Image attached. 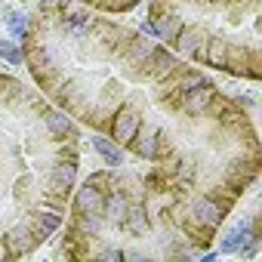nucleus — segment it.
Instances as JSON below:
<instances>
[{
	"label": "nucleus",
	"mask_w": 262,
	"mask_h": 262,
	"mask_svg": "<svg viewBox=\"0 0 262 262\" xmlns=\"http://www.w3.org/2000/svg\"><path fill=\"white\" fill-rule=\"evenodd\" d=\"M253 234H256L253 222H250V219H241L237 225H231V228L222 234V244H219V250H222V253H237V250H241V247H244V244L253 237Z\"/></svg>",
	"instance_id": "9d476101"
},
{
	"label": "nucleus",
	"mask_w": 262,
	"mask_h": 262,
	"mask_svg": "<svg viewBox=\"0 0 262 262\" xmlns=\"http://www.w3.org/2000/svg\"><path fill=\"white\" fill-rule=\"evenodd\" d=\"M99 259H105V262H117V259H120V250H117V247H105V250L99 253Z\"/></svg>",
	"instance_id": "4be33fe9"
},
{
	"label": "nucleus",
	"mask_w": 262,
	"mask_h": 262,
	"mask_svg": "<svg viewBox=\"0 0 262 262\" xmlns=\"http://www.w3.org/2000/svg\"><path fill=\"white\" fill-rule=\"evenodd\" d=\"M151 50H155V43H151V40L133 37V40H129V50H126V68H136V65H142V62L151 56Z\"/></svg>",
	"instance_id": "dca6fc26"
},
{
	"label": "nucleus",
	"mask_w": 262,
	"mask_h": 262,
	"mask_svg": "<svg viewBox=\"0 0 262 262\" xmlns=\"http://www.w3.org/2000/svg\"><path fill=\"white\" fill-rule=\"evenodd\" d=\"M93 148L99 151V158H102L105 164H111V167L123 164V148H120L117 142H111V139H105V136H93Z\"/></svg>",
	"instance_id": "2eb2a0df"
},
{
	"label": "nucleus",
	"mask_w": 262,
	"mask_h": 262,
	"mask_svg": "<svg viewBox=\"0 0 262 262\" xmlns=\"http://www.w3.org/2000/svg\"><path fill=\"white\" fill-rule=\"evenodd\" d=\"M0 59H7L10 65H22L25 62V50L16 47L13 40H0Z\"/></svg>",
	"instance_id": "aec40b11"
},
{
	"label": "nucleus",
	"mask_w": 262,
	"mask_h": 262,
	"mask_svg": "<svg viewBox=\"0 0 262 262\" xmlns=\"http://www.w3.org/2000/svg\"><path fill=\"white\" fill-rule=\"evenodd\" d=\"M129 145H133V151H136L139 158H145V161L158 158V148H161V126L139 120V129H136V136H133V142H129Z\"/></svg>",
	"instance_id": "7ed1b4c3"
},
{
	"label": "nucleus",
	"mask_w": 262,
	"mask_h": 262,
	"mask_svg": "<svg viewBox=\"0 0 262 262\" xmlns=\"http://www.w3.org/2000/svg\"><path fill=\"white\" fill-rule=\"evenodd\" d=\"M225 204H219V201H213V198H194L191 201V219L201 225V228H216L219 222H222V216H225Z\"/></svg>",
	"instance_id": "f03ea898"
},
{
	"label": "nucleus",
	"mask_w": 262,
	"mask_h": 262,
	"mask_svg": "<svg viewBox=\"0 0 262 262\" xmlns=\"http://www.w3.org/2000/svg\"><path fill=\"white\" fill-rule=\"evenodd\" d=\"M182 96H185L182 105H185L188 114H204V111L213 105V99H216V86L204 80V83H198L194 90H188V93H182Z\"/></svg>",
	"instance_id": "6e6552de"
},
{
	"label": "nucleus",
	"mask_w": 262,
	"mask_h": 262,
	"mask_svg": "<svg viewBox=\"0 0 262 262\" xmlns=\"http://www.w3.org/2000/svg\"><path fill=\"white\" fill-rule=\"evenodd\" d=\"M74 176H77V167L74 164H56L47 176V194L50 198H68L71 185H74Z\"/></svg>",
	"instance_id": "20e7f679"
},
{
	"label": "nucleus",
	"mask_w": 262,
	"mask_h": 262,
	"mask_svg": "<svg viewBox=\"0 0 262 262\" xmlns=\"http://www.w3.org/2000/svg\"><path fill=\"white\" fill-rule=\"evenodd\" d=\"M120 259H126V262H142L145 253H139V250H120Z\"/></svg>",
	"instance_id": "5701e85b"
},
{
	"label": "nucleus",
	"mask_w": 262,
	"mask_h": 262,
	"mask_svg": "<svg viewBox=\"0 0 262 262\" xmlns=\"http://www.w3.org/2000/svg\"><path fill=\"white\" fill-rule=\"evenodd\" d=\"M105 207V191L93 182H83V188H77L74 198V213H102Z\"/></svg>",
	"instance_id": "1a4fd4ad"
},
{
	"label": "nucleus",
	"mask_w": 262,
	"mask_h": 262,
	"mask_svg": "<svg viewBox=\"0 0 262 262\" xmlns=\"http://www.w3.org/2000/svg\"><path fill=\"white\" fill-rule=\"evenodd\" d=\"M7 28H10V34L16 40H25V34H28V16L25 13H10L7 16Z\"/></svg>",
	"instance_id": "6ab92c4d"
},
{
	"label": "nucleus",
	"mask_w": 262,
	"mask_h": 262,
	"mask_svg": "<svg viewBox=\"0 0 262 262\" xmlns=\"http://www.w3.org/2000/svg\"><path fill=\"white\" fill-rule=\"evenodd\" d=\"M136 129H139V111L133 105H126V108H120L114 114V120H111V136H114L117 145H129V142H133V136H136Z\"/></svg>",
	"instance_id": "f257e3e1"
},
{
	"label": "nucleus",
	"mask_w": 262,
	"mask_h": 262,
	"mask_svg": "<svg viewBox=\"0 0 262 262\" xmlns=\"http://www.w3.org/2000/svg\"><path fill=\"white\" fill-rule=\"evenodd\" d=\"M43 120H47V126H50V133H53V136H65V133H74V123H71V117H68L65 111H59V108L47 111V114H43Z\"/></svg>",
	"instance_id": "f3484780"
},
{
	"label": "nucleus",
	"mask_w": 262,
	"mask_h": 262,
	"mask_svg": "<svg viewBox=\"0 0 262 262\" xmlns=\"http://www.w3.org/2000/svg\"><path fill=\"white\" fill-rule=\"evenodd\" d=\"M59 225H62V219H59L56 213H43V210H40V213H34V228H37V234H40V237L53 234Z\"/></svg>",
	"instance_id": "a211bd4d"
},
{
	"label": "nucleus",
	"mask_w": 262,
	"mask_h": 262,
	"mask_svg": "<svg viewBox=\"0 0 262 262\" xmlns=\"http://www.w3.org/2000/svg\"><path fill=\"white\" fill-rule=\"evenodd\" d=\"M129 210V198L123 194V191H114V194H105V207H102V216H105V222H114V225H120V219H123V213Z\"/></svg>",
	"instance_id": "ddd939ff"
},
{
	"label": "nucleus",
	"mask_w": 262,
	"mask_h": 262,
	"mask_svg": "<svg viewBox=\"0 0 262 262\" xmlns=\"http://www.w3.org/2000/svg\"><path fill=\"white\" fill-rule=\"evenodd\" d=\"M151 28H155V34L161 37V40H170L173 43V37L179 34V28H182V19L176 16V13H167L164 10V4H158L155 10H151Z\"/></svg>",
	"instance_id": "423d86ee"
},
{
	"label": "nucleus",
	"mask_w": 262,
	"mask_h": 262,
	"mask_svg": "<svg viewBox=\"0 0 262 262\" xmlns=\"http://www.w3.org/2000/svg\"><path fill=\"white\" fill-rule=\"evenodd\" d=\"M120 225L133 234V237H139V234H145L148 228H151V222H148V213H145V207H133L129 204V210L123 213V219H120Z\"/></svg>",
	"instance_id": "f8f14e48"
},
{
	"label": "nucleus",
	"mask_w": 262,
	"mask_h": 262,
	"mask_svg": "<svg viewBox=\"0 0 262 262\" xmlns=\"http://www.w3.org/2000/svg\"><path fill=\"white\" fill-rule=\"evenodd\" d=\"M4 241H7V247H10V253H16V256H22V253H31V250L37 247V241H43V237L37 234V228L31 231L28 225H22V222H19V225H13V228L7 231V237H4Z\"/></svg>",
	"instance_id": "0eeeda50"
},
{
	"label": "nucleus",
	"mask_w": 262,
	"mask_h": 262,
	"mask_svg": "<svg viewBox=\"0 0 262 262\" xmlns=\"http://www.w3.org/2000/svg\"><path fill=\"white\" fill-rule=\"evenodd\" d=\"M198 83H204V74L191 71V74H185V77H182V83H179V93H188V90H194Z\"/></svg>",
	"instance_id": "412c9836"
},
{
	"label": "nucleus",
	"mask_w": 262,
	"mask_h": 262,
	"mask_svg": "<svg viewBox=\"0 0 262 262\" xmlns=\"http://www.w3.org/2000/svg\"><path fill=\"white\" fill-rule=\"evenodd\" d=\"M142 65H148V68H145V74H148V77H161V74H170L176 62H173V56H170V53H164V50H158V47H155V50H151V56H148Z\"/></svg>",
	"instance_id": "4468645a"
},
{
	"label": "nucleus",
	"mask_w": 262,
	"mask_h": 262,
	"mask_svg": "<svg viewBox=\"0 0 262 262\" xmlns=\"http://www.w3.org/2000/svg\"><path fill=\"white\" fill-rule=\"evenodd\" d=\"M204 40H207V31H204V28H198V25L185 28V25H182V28H179V34L173 37V47H176L182 56H188V59H191V56H194V50H198Z\"/></svg>",
	"instance_id": "9b49d317"
},
{
	"label": "nucleus",
	"mask_w": 262,
	"mask_h": 262,
	"mask_svg": "<svg viewBox=\"0 0 262 262\" xmlns=\"http://www.w3.org/2000/svg\"><path fill=\"white\" fill-rule=\"evenodd\" d=\"M191 59H201L204 65H213V68H225V62H228V43L222 37H210L207 34V40L194 50Z\"/></svg>",
	"instance_id": "39448f33"
}]
</instances>
